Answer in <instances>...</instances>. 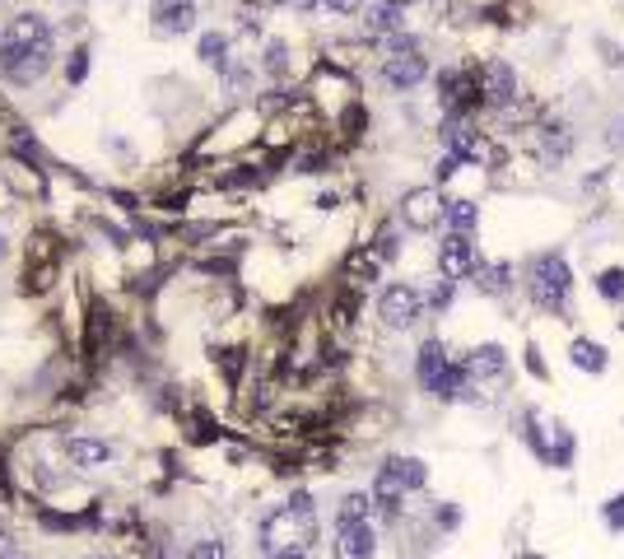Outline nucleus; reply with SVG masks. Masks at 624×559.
Wrapping results in <instances>:
<instances>
[{"instance_id":"nucleus-1","label":"nucleus","mask_w":624,"mask_h":559,"mask_svg":"<svg viewBox=\"0 0 624 559\" xmlns=\"http://www.w3.org/2000/svg\"><path fill=\"white\" fill-rule=\"evenodd\" d=\"M56 47V28L42 14H14V24L0 33V75L5 84H33L47 75Z\"/></svg>"},{"instance_id":"nucleus-2","label":"nucleus","mask_w":624,"mask_h":559,"mask_svg":"<svg viewBox=\"0 0 624 559\" xmlns=\"http://www.w3.org/2000/svg\"><path fill=\"white\" fill-rule=\"evenodd\" d=\"M312 541H317V504L303 490L289 494V504H280L261 522V555L266 559H308Z\"/></svg>"},{"instance_id":"nucleus-3","label":"nucleus","mask_w":624,"mask_h":559,"mask_svg":"<svg viewBox=\"0 0 624 559\" xmlns=\"http://www.w3.org/2000/svg\"><path fill=\"white\" fill-rule=\"evenodd\" d=\"M424 480H429V471H424L420 457H392V462L382 466L373 499H378V508L387 513V518H396V513H401V494H406V490H420Z\"/></svg>"},{"instance_id":"nucleus-4","label":"nucleus","mask_w":624,"mask_h":559,"mask_svg":"<svg viewBox=\"0 0 624 559\" xmlns=\"http://www.w3.org/2000/svg\"><path fill=\"white\" fill-rule=\"evenodd\" d=\"M420 382H424V387H429L434 396H443V401L462 396V387H466L462 359H448V350H443L438 341H424V345H420Z\"/></svg>"},{"instance_id":"nucleus-5","label":"nucleus","mask_w":624,"mask_h":559,"mask_svg":"<svg viewBox=\"0 0 624 559\" xmlns=\"http://www.w3.org/2000/svg\"><path fill=\"white\" fill-rule=\"evenodd\" d=\"M569 289H573V271H569V261L559 257V252H550V257L536 261V271H531V294H536V303H541V308H550V313H564Z\"/></svg>"},{"instance_id":"nucleus-6","label":"nucleus","mask_w":624,"mask_h":559,"mask_svg":"<svg viewBox=\"0 0 624 559\" xmlns=\"http://www.w3.org/2000/svg\"><path fill=\"white\" fill-rule=\"evenodd\" d=\"M424 75H429V61L420 56V47H415L410 38H396L392 56L382 61V80L392 84V89H415Z\"/></svg>"},{"instance_id":"nucleus-7","label":"nucleus","mask_w":624,"mask_h":559,"mask_svg":"<svg viewBox=\"0 0 624 559\" xmlns=\"http://www.w3.org/2000/svg\"><path fill=\"white\" fill-rule=\"evenodd\" d=\"M485 266L480 261V252H475V243H471V233H448L443 238V247H438V271H443V280H466V275H475Z\"/></svg>"},{"instance_id":"nucleus-8","label":"nucleus","mask_w":624,"mask_h":559,"mask_svg":"<svg viewBox=\"0 0 624 559\" xmlns=\"http://www.w3.org/2000/svg\"><path fill=\"white\" fill-rule=\"evenodd\" d=\"M420 308H424V299H420V294H415L410 285H387V289L378 294V317H382V322H387L392 331L415 327Z\"/></svg>"},{"instance_id":"nucleus-9","label":"nucleus","mask_w":624,"mask_h":559,"mask_svg":"<svg viewBox=\"0 0 624 559\" xmlns=\"http://www.w3.org/2000/svg\"><path fill=\"white\" fill-rule=\"evenodd\" d=\"M527 424H531V448L541 452L545 462L569 466V457H573V434H569V429H559V424L541 420V415H531Z\"/></svg>"},{"instance_id":"nucleus-10","label":"nucleus","mask_w":624,"mask_h":559,"mask_svg":"<svg viewBox=\"0 0 624 559\" xmlns=\"http://www.w3.org/2000/svg\"><path fill=\"white\" fill-rule=\"evenodd\" d=\"M443 215H448V205H443L438 187H415L406 201H401V219H406L410 229H434Z\"/></svg>"},{"instance_id":"nucleus-11","label":"nucleus","mask_w":624,"mask_h":559,"mask_svg":"<svg viewBox=\"0 0 624 559\" xmlns=\"http://www.w3.org/2000/svg\"><path fill=\"white\" fill-rule=\"evenodd\" d=\"M154 33H163V38H182V33H191V24H196V5L191 0H154Z\"/></svg>"},{"instance_id":"nucleus-12","label":"nucleus","mask_w":624,"mask_h":559,"mask_svg":"<svg viewBox=\"0 0 624 559\" xmlns=\"http://www.w3.org/2000/svg\"><path fill=\"white\" fill-rule=\"evenodd\" d=\"M336 559H373L378 550V536L368 522H336Z\"/></svg>"},{"instance_id":"nucleus-13","label":"nucleus","mask_w":624,"mask_h":559,"mask_svg":"<svg viewBox=\"0 0 624 559\" xmlns=\"http://www.w3.org/2000/svg\"><path fill=\"white\" fill-rule=\"evenodd\" d=\"M466 369V382L471 378H503L508 373V355H503L499 345H480V350H471V355L462 359Z\"/></svg>"},{"instance_id":"nucleus-14","label":"nucleus","mask_w":624,"mask_h":559,"mask_svg":"<svg viewBox=\"0 0 624 559\" xmlns=\"http://www.w3.org/2000/svg\"><path fill=\"white\" fill-rule=\"evenodd\" d=\"M517 94V75L508 61H489L485 66V98L489 103H508Z\"/></svg>"},{"instance_id":"nucleus-15","label":"nucleus","mask_w":624,"mask_h":559,"mask_svg":"<svg viewBox=\"0 0 624 559\" xmlns=\"http://www.w3.org/2000/svg\"><path fill=\"white\" fill-rule=\"evenodd\" d=\"M66 457L75 466H103L112 457V448L108 443H98V438H70L66 443Z\"/></svg>"},{"instance_id":"nucleus-16","label":"nucleus","mask_w":624,"mask_h":559,"mask_svg":"<svg viewBox=\"0 0 624 559\" xmlns=\"http://www.w3.org/2000/svg\"><path fill=\"white\" fill-rule=\"evenodd\" d=\"M475 280H480V289H485V294H503V289L513 285V266H508V261L480 266V271H475Z\"/></svg>"},{"instance_id":"nucleus-17","label":"nucleus","mask_w":624,"mask_h":559,"mask_svg":"<svg viewBox=\"0 0 624 559\" xmlns=\"http://www.w3.org/2000/svg\"><path fill=\"white\" fill-rule=\"evenodd\" d=\"M373 513V494H345L336 508V522H368Z\"/></svg>"},{"instance_id":"nucleus-18","label":"nucleus","mask_w":624,"mask_h":559,"mask_svg":"<svg viewBox=\"0 0 624 559\" xmlns=\"http://www.w3.org/2000/svg\"><path fill=\"white\" fill-rule=\"evenodd\" d=\"M452 224V233H471L475 219H480V205L475 201H448V215H443Z\"/></svg>"},{"instance_id":"nucleus-19","label":"nucleus","mask_w":624,"mask_h":559,"mask_svg":"<svg viewBox=\"0 0 624 559\" xmlns=\"http://www.w3.org/2000/svg\"><path fill=\"white\" fill-rule=\"evenodd\" d=\"M573 364L587 373H601L606 369V350H601L597 341H573Z\"/></svg>"},{"instance_id":"nucleus-20","label":"nucleus","mask_w":624,"mask_h":559,"mask_svg":"<svg viewBox=\"0 0 624 559\" xmlns=\"http://www.w3.org/2000/svg\"><path fill=\"white\" fill-rule=\"evenodd\" d=\"M368 33H401V10H396V5L368 10Z\"/></svg>"},{"instance_id":"nucleus-21","label":"nucleus","mask_w":624,"mask_h":559,"mask_svg":"<svg viewBox=\"0 0 624 559\" xmlns=\"http://www.w3.org/2000/svg\"><path fill=\"white\" fill-rule=\"evenodd\" d=\"M201 56H205V66H224V61H229V38H224V33H205Z\"/></svg>"},{"instance_id":"nucleus-22","label":"nucleus","mask_w":624,"mask_h":559,"mask_svg":"<svg viewBox=\"0 0 624 559\" xmlns=\"http://www.w3.org/2000/svg\"><path fill=\"white\" fill-rule=\"evenodd\" d=\"M597 289H601V299L620 303V299H624V266H611V271H601Z\"/></svg>"},{"instance_id":"nucleus-23","label":"nucleus","mask_w":624,"mask_h":559,"mask_svg":"<svg viewBox=\"0 0 624 559\" xmlns=\"http://www.w3.org/2000/svg\"><path fill=\"white\" fill-rule=\"evenodd\" d=\"M187 559H229V546H224L219 536H205V541H196V546H191Z\"/></svg>"},{"instance_id":"nucleus-24","label":"nucleus","mask_w":624,"mask_h":559,"mask_svg":"<svg viewBox=\"0 0 624 559\" xmlns=\"http://www.w3.org/2000/svg\"><path fill=\"white\" fill-rule=\"evenodd\" d=\"M84 66H89V52L80 47V52H75V61H70V84H80V80H84Z\"/></svg>"},{"instance_id":"nucleus-25","label":"nucleus","mask_w":624,"mask_h":559,"mask_svg":"<svg viewBox=\"0 0 624 559\" xmlns=\"http://www.w3.org/2000/svg\"><path fill=\"white\" fill-rule=\"evenodd\" d=\"M606 522H611V527H624V494L606 504Z\"/></svg>"},{"instance_id":"nucleus-26","label":"nucleus","mask_w":624,"mask_h":559,"mask_svg":"<svg viewBox=\"0 0 624 559\" xmlns=\"http://www.w3.org/2000/svg\"><path fill=\"white\" fill-rule=\"evenodd\" d=\"M326 10H336V14H350V10H359L364 0H322Z\"/></svg>"},{"instance_id":"nucleus-27","label":"nucleus","mask_w":624,"mask_h":559,"mask_svg":"<svg viewBox=\"0 0 624 559\" xmlns=\"http://www.w3.org/2000/svg\"><path fill=\"white\" fill-rule=\"evenodd\" d=\"M382 5H396V10H406V5H415V0H382Z\"/></svg>"},{"instance_id":"nucleus-28","label":"nucleus","mask_w":624,"mask_h":559,"mask_svg":"<svg viewBox=\"0 0 624 559\" xmlns=\"http://www.w3.org/2000/svg\"><path fill=\"white\" fill-rule=\"evenodd\" d=\"M0 555H10V541H5V527H0Z\"/></svg>"},{"instance_id":"nucleus-29","label":"nucleus","mask_w":624,"mask_h":559,"mask_svg":"<svg viewBox=\"0 0 624 559\" xmlns=\"http://www.w3.org/2000/svg\"><path fill=\"white\" fill-rule=\"evenodd\" d=\"M522 559H545V555H522Z\"/></svg>"},{"instance_id":"nucleus-30","label":"nucleus","mask_w":624,"mask_h":559,"mask_svg":"<svg viewBox=\"0 0 624 559\" xmlns=\"http://www.w3.org/2000/svg\"><path fill=\"white\" fill-rule=\"evenodd\" d=\"M294 559H299V555H294Z\"/></svg>"}]
</instances>
